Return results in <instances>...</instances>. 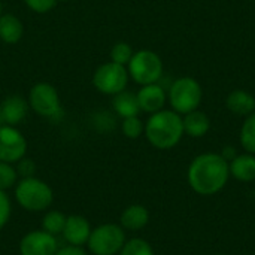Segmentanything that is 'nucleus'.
Returning a JSON list of instances; mask_svg holds the SVG:
<instances>
[{
    "mask_svg": "<svg viewBox=\"0 0 255 255\" xmlns=\"http://www.w3.org/2000/svg\"><path fill=\"white\" fill-rule=\"evenodd\" d=\"M130 78L139 85L157 84L163 75V61L158 54L149 49H140L133 54L127 64Z\"/></svg>",
    "mask_w": 255,
    "mask_h": 255,
    "instance_id": "20e7f679",
    "label": "nucleus"
},
{
    "mask_svg": "<svg viewBox=\"0 0 255 255\" xmlns=\"http://www.w3.org/2000/svg\"><path fill=\"white\" fill-rule=\"evenodd\" d=\"M16 173L21 176V178H31L34 176L36 173V164L33 160L30 158H21L18 161V166H16Z\"/></svg>",
    "mask_w": 255,
    "mask_h": 255,
    "instance_id": "cd10ccee",
    "label": "nucleus"
},
{
    "mask_svg": "<svg viewBox=\"0 0 255 255\" xmlns=\"http://www.w3.org/2000/svg\"><path fill=\"white\" fill-rule=\"evenodd\" d=\"M130 75L126 66L114 61L100 64L93 73V85L106 96H115L127 88Z\"/></svg>",
    "mask_w": 255,
    "mask_h": 255,
    "instance_id": "423d86ee",
    "label": "nucleus"
},
{
    "mask_svg": "<svg viewBox=\"0 0 255 255\" xmlns=\"http://www.w3.org/2000/svg\"><path fill=\"white\" fill-rule=\"evenodd\" d=\"M66 218L67 217H64V214H61L58 211H51V212L45 214V217L42 220V230L52 236H57V235L63 233Z\"/></svg>",
    "mask_w": 255,
    "mask_h": 255,
    "instance_id": "412c9836",
    "label": "nucleus"
},
{
    "mask_svg": "<svg viewBox=\"0 0 255 255\" xmlns=\"http://www.w3.org/2000/svg\"><path fill=\"white\" fill-rule=\"evenodd\" d=\"M182 124H184V133H187L191 137H202L211 128L209 117L199 109L185 114V117L182 118Z\"/></svg>",
    "mask_w": 255,
    "mask_h": 255,
    "instance_id": "f3484780",
    "label": "nucleus"
},
{
    "mask_svg": "<svg viewBox=\"0 0 255 255\" xmlns=\"http://www.w3.org/2000/svg\"><path fill=\"white\" fill-rule=\"evenodd\" d=\"M61 235L64 236V239L69 245L82 247L90 239L91 227H90V223L84 217L72 215V217L66 218V224H64Z\"/></svg>",
    "mask_w": 255,
    "mask_h": 255,
    "instance_id": "f8f14e48",
    "label": "nucleus"
},
{
    "mask_svg": "<svg viewBox=\"0 0 255 255\" xmlns=\"http://www.w3.org/2000/svg\"><path fill=\"white\" fill-rule=\"evenodd\" d=\"M57 251L58 245L55 236L43 230L30 232L19 242L21 255H55Z\"/></svg>",
    "mask_w": 255,
    "mask_h": 255,
    "instance_id": "9d476101",
    "label": "nucleus"
},
{
    "mask_svg": "<svg viewBox=\"0 0 255 255\" xmlns=\"http://www.w3.org/2000/svg\"><path fill=\"white\" fill-rule=\"evenodd\" d=\"M137 100H139L140 111L146 114H155L164 108L167 94L161 85L148 84V85H142V88L139 90Z\"/></svg>",
    "mask_w": 255,
    "mask_h": 255,
    "instance_id": "9b49d317",
    "label": "nucleus"
},
{
    "mask_svg": "<svg viewBox=\"0 0 255 255\" xmlns=\"http://www.w3.org/2000/svg\"><path fill=\"white\" fill-rule=\"evenodd\" d=\"M87 244L94 255H117L126 244V233L117 224H103L91 230Z\"/></svg>",
    "mask_w": 255,
    "mask_h": 255,
    "instance_id": "6e6552de",
    "label": "nucleus"
},
{
    "mask_svg": "<svg viewBox=\"0 0 255 255\" xmlns=\"http://www.w3.org/2000/svg\"><path fill=\"white\" fill-rule=\"evenodd\" d=\"M226 105L236 115H250L255 112V97L245 90H235L227 96Z\"/></svg>",
    "mask_w": 255,
    "mask_h": 255,
    "instance_id": "a211bd4d",
    "label": "nucleus"
},
{
    "mask_svg": "<svg viewBox=\"0 0 255 255\" xmlns=\"http://www.w3.org/2000/svg\"><path fill=\"white\" fill-rule=\"evenodd\" d=\"M27 140L24 134L13 126L0 127V161L13 164L25 157Z\"/></svg>",
    "mask_w": 255,
    "mask_h": 255,
    "instance_id": "1a4fd4ad",
    "label": "nucleus"
},
{
    "mask_svg": "<svg viewBox=\"0 0 255 255\" xmlns=\"http://www.w3.org/2000/svg\"><path fill=\"white\" fill-rule=\"evenodd\" d=\"M230 176L229 161L221 154L206 152L197 155L188 167V182L202 196H211L224 188Z\"/></svg>",
    "mask_w": 255,
    "mask_h": 255,
    "instance_id": "f257e3e1",
    "label": "nucleus"
},
{
    "mask_svg": "<svg viewBox=\"0 0 255 255\" xmlns=\"http://www.w3.org/2000/svg\"><path fill=\"white\" fill-rule=\"evenodd\" d=\"M149 221V212L142 205H131L121 214V226L127 230L137 232L143 229Z\"/></svg>",
    "mask_w": 255,
    "mask_h": 255,
    "instance_id": "6ab92c4d",
    "label": "nucleus"
},
{
    "mask_svg": "<svg viewBox=\"0 0 255 255\" xmlns=\"http://www.w3.org/2000/svg\"><path fill=\"white\" fill-rule=\"evenodd\" d=\"M112 108L117 112V115H120L123 120L128 118V117H136L140 112L137 94L133 91H128V90H124L114 96Z\"/></svg>",
    "mask_w": 255,
    "mask_h": 255,
    "instance_id": "dca6fc26",
    "label": "nucleus"
},
{
    "mask_svg": "<svg viewBox=\"0 0 255 255\" xmlns=\"http://www.w3.org/2000/svg\"><path fill=\"white\" fill-rule=\"evenodd\" d=\"M10 217V200L7 194L0 190V230L6 226Z\"/></svg>",
    "mask_w": 255,
    "mask_h": 255,
    "instance_id": "bb28decb",
    "label": "nucleus"
},
{
    "mask_svg": "<svg viewBox=\"0 0 255 255\" xmlns=\"http://www.w3.org/2000/svg\"><path fill=\"white\" fill-rule=\"evenodd\" d=\"M121 128H123V133L128 137V139H137L143 131H145V126L143 123L139 120V117H128V118H124L123 120V124H121Z\"/></svg>",
    "mask_w": 255,
    "mask_h": 255,
    "instance_id": "b1692460",
    "label": "nucleus"
},
{
    "mask_svg": "<svg viewBox=\"0 0 255 255\" xmlns=\"http://www.w3.org/2000/svg\"><path fill=\"white\" fill-rule=\"evenodd\" d=\"M24 36V24L13 13H1L0 15V40L13 45L18 43Z\"/></svg>",
    "mask_w": 255,
    "mask_h": 255,
    "instance_id": "4468645a",
    "label": "nucleus"
},
{
    "mask_svg": "<svg viewBox=\"0 0 255 255\" xmlns=\"http://www.w3.org/2000/svg\"><path fill=\"white\" fill-rule=\"evenodd\" d=\"M202 87L193 78H179L176 79L169 90L167 99L172 109L178 114H188L196 111L202 102Z\"/></svg>",
    "mask_w": 255,
    "mask_h": 255,
    "instance_id": "39448f33",
    "label": "nucleus"
},
{
    "mask_svg": "<svg viewBox=\"0 0 255 255\" xmlns=\"http://www.w3.org/2000/svg\"><path fill=\"white\" fill-rule=\"evenodd\" d=\"M120 255H154V251L146 241L134 238L124 244Z\"/></svg>",
    "mask_w": 255,
    "mask_h": 255,
    "instance_id": "4be33fe9",
    "label": "nucleus"
},
{
    "mask_svg": "<svg viewBox=\"0 0 255 255\" xmlns=\"http://www.w3.org/2000/svg\"><path fill=\"white\" fill-rule=\"evenodd\" d=\"M133 48L127 42H118L111 49V61L118 63L121 66H127L133 57Z\"/></svg>",
    "mask_w": 255,
    "mask_h": 255,
    "instance_id": "5701e85b",
    "label": "nucleus"
},
{
    "mask_svg": "<svg viewBox=\"0 0 255 255\" xmlns=\"http://www.w3.org/2000/svg\"><path fill=\"white\" fill-rule=\"evenodd\" d=\"M16 178H18L16 169L9 163L0 161V190L6 191L7 188L15 185Z\"/></svg>",
    "mask_w": 255,
    "mask_h": 255,
    "instance_id": "393cba45",
    "label": "nucleus"
},
{
    "mask_svg": "<svg viewBox=\"0 0 255 255\" xmlns=\"http://www.w3.org/2000/svg\"><path fill=\"white\" fill-rule=\"evenodd\" d=\"M1 10H3V4H1V0H0V15H1Z\"/></svg>",
    "mask_w": 255,
    "mask_h": 255,
    "instance_id": "2f4dec72",
    "label": "nucleus"
},
{
    "mask_svg": "<svg viewBox=\"0 0 255 255\" xmlns=\"http://www.w3.org/2000/svg\"><path fill=\"white\" fill-rule=\"evenodd\" d=\"M241 143L247 152L255 154V112L250 114L241 128Z\"/></svg>",
    "mask_w": 255,
    "mask_h": 255,
    "instance_id": "aec40b11",
    "label": "nucleus"
},
{
    "mask_svg": "<svg viewBox=\"0 0 255 255\" xmlns=\"http://www.w3.org/2000/svg\"><path fill=\"white\" fill-rule=\"evenodd\" d=\"M58 1H67V0H58Z\"/></svg>",
    "mask_w": 255,
    "mask_h": 255,
    "instance_id": "473e14b6",
    "label": "nucleus"
},
{
    "mask_svg": "<svg viewBox=\"0 0 255 255\" xmlns=\"http://www.w3.org/2000/svg\"><path fill=\"white\" fill-rule=\"evenodd\" d=\"M55 255H87V253L81 248V247H73V245H69V247H64V248H60Z\"/></svg>",
    "mask_w": 255,
    "mask_h": 255,
    "instance_id": "c85d7f7f",
    "label": "nucleus"
},
{
    "mask_svg": "<svg viewBox=\"0 0 255 255\" xmlns=\"http://www.w3.org/2000/svg\"><path fill=\"white\" fill-rule=\"evenodd\" d=\"M1 126H6V123H4V118H3V114H1V109H0V127Z\"/></svg>",
    "mask_w": 255,
    "mask_h": 255,
    "instance_id": "7c9ffc66",
    "label": "nucleus"
},
{
    "mask_svg": "<svg viewBox=\"0 0 255 255\" xmlns=\"http://www.w3.org/2000/svg\"><path fill=\"white\" fill-rule=\"evenodd\" d=\"M221 155H223V158H224V160H227V161L230 163V161H232L238 154H236V149H235L233 146H226Z\"/></svg>",
    "mask_w": 255,
    "mask_h": 255,
    "instance_id": "c756f323",
    "label": "nucleus"
},
{
    "mask_svg": "<svg viewBox=\"0 0 255 255\" xmlns=\"http://www.w3.org/2000/svg\"><path fill=\"white\" fill-rule=\"evenodd\" d=\"M230 175H233L238 181L251 182L255 179V157L254 154H241L236 155L230 163Z\"/></svg>",
    "mask_w": 255,
    "mask_h": 255,
    "instance_id": "2eb2a0df",
    "label": "nucleus"
},
{
    "mask_svg": "<svg viewBox=\"0 0 255 255\" xmlns=\"http://www.w3.org/2000/svg\"><path fill=\"white\" fill-rule=\"evenodd\" d=\"M57 1L58 0H24L25 6L30 10L36 12V13H48V12H51L55 7Z\"/></svg>",
    "mask_w": 255,
    "mask_h": 255,
    "instance_id": "a878e982",
    "label": "nucleus"
},
{
    "mask_svg": "<svg viewBox=\"0 0 255 255\" xmlns=\"http://www.w3.org/2000/svg\"><path fill=\"white\" fill-rule=\"evenodd\" d=\"M28 108H30L28 102L22 96H19V94L7 96L0 103V109H1L4 123L7 126H13V127L24 121V118L27 117Z\"/></svg>",
    "mask_w": 255,
    "mask_h": 255,
    "instance_id": "ddd939ff",
    "label": "nucleus"
},
{
    "mask_svg": "<svg viewBox=\"0 0 255 255\" xmlns=\"http://www.w3.org/2000/svg\"><path fill=\"white\" fill-rule=\"evenodd\" d=\"M27 102H28L30 109L43 118L57 120L63 114L61 103H60V94H58L57 88L48 82L34 84L30 88Z\"/></svg>",
    "mask_w": 255,
    "mask_h": 255,
    "instance_id": "0eeeda50",
    "label": "nucleus"
},
{
    "mask_svg": "<svg viewBox=\"0 0 255 255\" xmlns=\"http://www.w3.org/2000/svg\"><path fill=\"white\" fill-rule=\"evenodd\" d=\"M145 136L148 142L158 149H170L179 143L184 134L182 118L178 112L161 109L151 114L145 124Z\"/></svg>",
    "mask_w": 255,
    "mask_h": 255,
    "instance_id": "f03ea898",
    "label": "nucleus"
},
{
    "mask_svg": "<svg viewBox=\"0 0 255 255\" xmlns=\"http://www.w3.org/2000/svg\"><path fill=\"white\" fill-rule=\"evenodd\" d=\"M15 199L28 212L46 211L54 199L51 187L42 179L31 176L22 178L15 187Z\"/></svg>",
    "mask_w": 255,
    "mask_h": 255,
    "instance_id": "7ed1b4c3",
    "label": "nucleus"
}]
</instances>
